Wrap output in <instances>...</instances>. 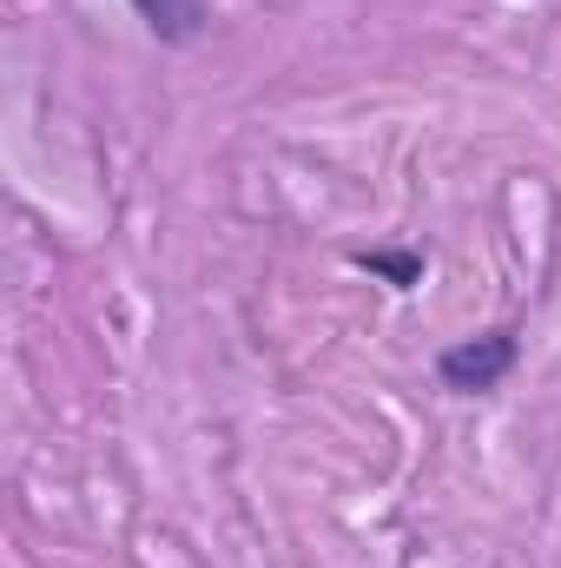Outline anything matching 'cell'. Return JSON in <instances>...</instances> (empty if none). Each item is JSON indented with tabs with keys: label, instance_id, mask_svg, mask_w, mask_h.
Returning a JSON list of instances; mask_svg holds the SVG:
<instances>
[{
	"label": "cell",
	"instance_id": "3",
	"mask_svg": "<svg viewBox=\"0 0 561 568\" xmlns=\"http://www.w3.org/2000/svg\"><path fill=\"white\" fill-rule=\"evenodd\" d=\"M350 265L370 272V278H384L390 291H417L422 272H429V252L422 245H357Z\"/></svg>",
	"mask_w": 561,
	"mask_h": 568
},
{
	"label": "cell",
	"instance_id": "1",
	"mask_svg": "<svg viewBox=\"0 0 561 568\" xmlns=\"http://www.w3.org/2000/svg\"><path fill=\"white\" fill-rule=\"evenodd\" d=\"M516 364H522V331L516 324H489V331L456 337V344L436 351V384L449 397H489V390H502L516 377Z\"/></svg>",
	"mask_w": 561,
	"mask_h": 568
},
{
	"label": "cell",
	"instance_id": "2",
	"mask_svg": "<svg viewBox=\"0 0 561 568\" xmlns=\"http://www.w3.org/2000/svg\"><path fill=\"white\" fill-rule=\"evenodd\" d=\"M126 7H133V20H140L159 47H198L205 40V20H212L205 0H126Z\"/></svg>",
	"mask_w": 561,
	"mask_h": 568
}]
</instances>
